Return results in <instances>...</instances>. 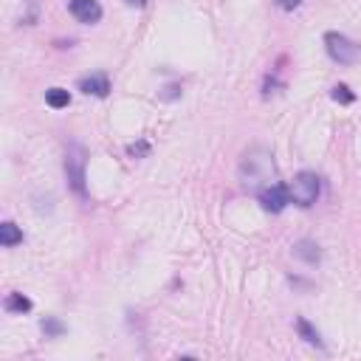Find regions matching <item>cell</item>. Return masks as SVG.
Returning <instances> with one entry per match:
<instances>
[{
  "mask_svg": "<svg viewBox=\"0 0 361 361\" xmlns=\"http://www.w3.org/2000/svg\"><path fill=\"white\" fill-rule=\"evenodd\" d=\"M240 184L246 189H251L254 195L271 184H277V167H274V156L263 147H254L243 156L240 164Z\"/></svg>",
  "mask_w": 361,
  "mask_h": 361,
  "instance_id": "obj_1",
  "label": "cell"
},
{
  "mask_svg": "<svg viewBox=\"0 0 361 361\" xmlns=\"http://www.w3.org/2000/svg\"><path fill=\"white\" fill-rule=\"evenodd\" d=\"M319 189H322V186H319V175L311 172V170L300 172L291 184H288V195H291V200H294L297 206H302V209H308V206L316 203Z\"/></svg>",
  "mask_w": 361,
  "mask_h": 361,
  "instance_id": "obj_2",
  "label": "cell"
},
{
  "mask_svg": "<svg viewBox=\"0 0 361 361\" xmlns=\"http://www.w3.org/2000/svg\"><path fill=\"white\" fill-rule=\"evenodd\" d=\"M325 51L339 65H353V62L361 59V45H355L350 37H344L339 31H327L325 34Z\"/></svg>",
  "mask_w": 361,
  "mask_h": 361,
  "instance_id": "obj_3",
  "label": "cell"
},
{
  "mask_svg": "<svg viewBox=\"0 0 361 361\" xmlns=\"http://www.w3.org/2000/svg\"><path fill=\"white\" fill-rule=\"evenodd\" d=\"M65 175H68V184L80 198H88V186H85V150L80 144L68 147L65 153Z\"/></svg>",
  "mask_w": 361,
  "mask_h": 361,
  "instance_id": "obj_4",
  "label": "cell"
},
{
  "mask_svg": "<svg viewBox=\"0 0 361 361\" xmlns=\"http://www.w3.org/2000/svg\"><path fill=\"white\" fill-rule=\"evenodd\" d=\"M257 198H260V203H263V209H268V212H282L288 203H291V195H288V186L285 184H271V186H265V189H260L257 192Z\"/></svg>",
  "mask_w": 361,
  "mask_h": 361,
  "instance_id": "obj_5",
  "label": "cell"
},
{
  "mask_svg": "<svg viewBox=\"0 0 361 361\" xmlns=\"http://www.w3.org/2000/svg\"><path fill=\"white\" fill-rule=\"evenodd\" d=\"M68 9L80 23H99L102 20L99 0H68Z\"/></svg>",
  "mask_w": 361,
  "mask_h": 361,
  "instance_id": "obj_6",
  "label": "cell"
},
{
  "mask_svg": "<svg viewBox=\"0 0 361 361\" xmlns=\"http://www.w3.org/2000/svg\"><path fill=\"white\" fill-rule=\"evenodd\" d=\"M80 91L88 94V96H99L105 99L110 94V80L105 74H91V77H82L80 80Z\"/></svg>",
  "mask_w": 361,
  "mask_h": 361,
  "instance_id": "obj_7",
  "label": "cell"
},
{
  "mask_svg": "<svg viewBox=\"0 0 361 361\" xmlns=\"http://www.w3.org/2000/svg\"><path fill=\"white\" fill-rule=\"evenodd\" d=\"M294 254H297L300 260H305L308 265H316L319 257H322V254H319V246H316L314 240H300V243L294 246Z\"/></svg>",
  "mask_w": 361,
  "mask_h": 361,
  "instance_id": "obj_8",
  "label": "cell"
},
{
  "mask_svg": "<svg viewBox=\"0 0 361 361\" xmlns=\"http://www.w3.org/2000/svg\"><path fill=\"white\" fill-rule=\"evenodd\" d=\"M17 243H23V232H20V229H17L12 221L0 223V246L12 249V246H17Z\"/></svg>",
  "mask_w": 361,
  "mask_h": 361,
  "instance_id": "obj_9",
  "label": "cell"
},
{
  "mask_svg": "<svg viewBox=\"0 0 361 361\" xmlns=\"http://www.w3.org/2000/svg\"><path fill=\"white\" fill-rule=\"evenodd\" d=\"M31 308H34L31 300L23 297V294H9V297H6V311H9V314H29Z\"/></svg>",
  "mask_w": 361,
  "mask_h": 361,
  "instance_id": "obj_10",
  "label": "cell"
},
{
  "mask_svg": "<svg viewBox=\"0 0 361 361\" xmlns=\"http://www.w3.org/2000/svg\"><path fill=\"white\" fill-rule=\"evenodd\" d=\"M45 102H48L54 110H62V108L71 105V94L62 91V88H51V91H45Z\"/></svg>",
  "mask_w": 361,
  "mask_h": 361,
  "instance_id": "obj_11",
  "label": "cell"
},
{
  "mask_svg": "<svg viewBox=\"0 0 361 361\" xmlns=\"http://www.w3.org/2000/svg\"><path fill=\"white\" fill-rule=\"evenodd\" d=\"M297 330H300V336H302L308 344H316V347H322V339H319V333L311 327V322H308V319H297Z\"/></svg>",
  "mask_w": 361,
  "mask_h": 361,
  "instance_id": "obj_12",
  "label": "cell"
},
{
  "mask_svg": "<svg viewBox=\"0 0 361 361\" xmlns=\"http://www.w3.org/2000/svg\"><path fill=\"white\" fill-rule=\"evenodd\" d=\"M330 96H333L339 105H353V102H355V96L350 94V88H347V85H336Z\"/></svg>",
  "mask_w": 361,
  "mask_h": 361,
  "instance_id": "obj_13",
  "label": "cell"
},
{
  "mask_svg": "<svg viewBox=\"0 0 361 361\" xmlns=\"http://www.w3.org/2000/svg\"><path fill=\"white\" fill-rule=\"evenodd\" d=\"M43 330H45V333H62V325L54 322V319H45V322H43Z\"/></svg>",
  "mask_w": 361,
  "mask_h": 361,
  "instance_id": "obj_14",
  "label": "cell"
},
{
  "mask_svg": "<svg viewBox=\"0 0 361 361\" xmlns=\"http://www.w3.org/2000/svg\"><path fill=\"white\" fill-rule=\"evenodd\" d=\"M144 153H147V144H130V156H144Z\"/></svg>",
  "mask_w": 361,
  "mask_h": 361,
  "instance_id": "obj_15",
  "label": "cell"
},
{
  "mask_svg": "<svg viewBox=\"0 0 361 361\" xmlns=\"http://www.w3.org/2000/svg\"><path fill=\"white\" fill-rule=\"evenodd\" d=\"M300 3H302V0H279V6H282L285 12H294Z\"/></svg>",
  "mask_w": 361,
  "mask_h": 361,
  "instance_id": "obj_16",
  "label": "cell"
},
{
  "mask_svg": "<svg viewBox=\"0 0 361 361\" xmlns=\"http://www.w3.org/2000/svg\"><path fill=\"white\" fill-rule=\"evenodd\" d=\"M175 96H178V88H175V85H172V88H167V91L161 94V99H175Z\"/></svg>",
  "mask_w": 361,
  "mask_h": 361,
  "instance_id": "obj_17",
  "label": "cell"
},
{
  "mask_svg": "<svg viewBox=\"0 0 361 361\" xmlns=\"http://www.w3.org/2000/svg\"><path fill=\"white\" fill-rule=\"evenodd\" d=\"M127 3H130V6H144L147 0H127Z\"/></svg>",
  "mask_w": 361,
  "mask_h": 361,
  "instance_id": "obj_18",
  "label": "cell"
}]
</instances>
